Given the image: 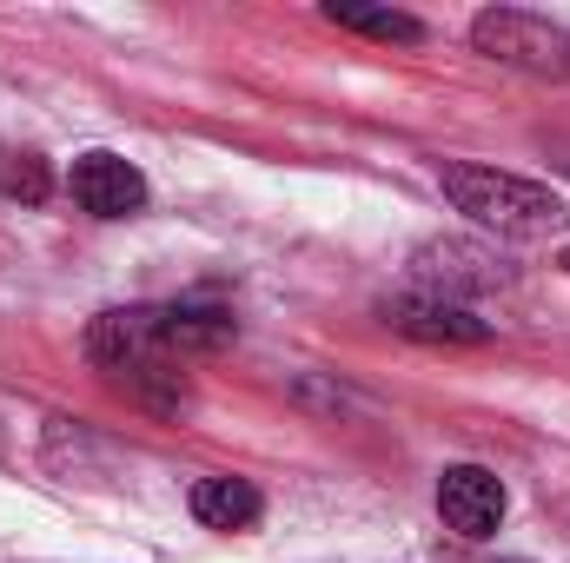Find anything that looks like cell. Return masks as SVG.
Here are the masks:
<instances>
[{"label": "cell", "mask_w": 570, "mask_h": 563, "mask_svg": "<svg viewBox=\"0 0 570 563\" xmlns=\"http://www.w3.org/2000/svg\"><path fill=\"white\" fill-rule=\"evenodd\" d=\"M518 563H524V557H518Z\"/></svg>", "instance_id": "12"}, {"label": "cell", "mask_w": 570, "mask_h": 563, "mask_svg": "<svg viewBox=\"0 0 570 563\" xmlns=\"http://www.w3.org/2000/svg\"><path fill=\"white\" fill-rule=\"evenodd\" d=\"M471 47L504 67H524V73H570V33L524 7H484L471 20Z\"/></svg>", "instance_id": "2"}, {"label": "cell", "mask_w": 570, "mask_h": 563, "mask_svg": "<svg viewBox=\"0 0 570 563\" xmlns=\"http://www.w3.org/2000/svg\"><path fill=\"white\" fill-rule=\"evenodd\" d=\"M259 511H266V497L246 477H199L193 484V517L206 531H246V524H259Z\"/></svg>", "instance_id": "6"}, {"label": "cell", "mask_w": 570, "mask_h": 563, "mask_svg": "<svg viewBox=\"0 0 570 563\" xmlns=\"http://www.w3.org/2000/svg\"><path fill=\"white\" fill-rule=\"evenodd\" d=\"M385 325L405 332V338H425V345H484L491 325L478 312H464L458 298L444 292H412V298H392L385 305Z\"/></svg>", "instance_id": "5"}, {"label": "cell", "mask_w": 570, "mask_h": 563, "mask_svg": "<svg viewBox=\"0 0 570 563\" xmlns=\"http://www.w3.org/2000/svg\"><path fill=\"white\" fill-rule=\"evenodd\" d=\"M7 192H27V199H40V192H47V172H40V159H20V172H7Z\"/></svg>", "instance_id": "10"}, {"label": "cell", "mask_w": 570, "mask_h": 563, "mask_svg": "<svg viewBox=\"0 0 570 563\" xmlns=\"http://www.w3.org/2000/svg\"><path fill=\"white\" fill-rule=\"evenodd\" d=\"M431 259H451V273H425L431 285H498L504 279V266H491V259H478V253H464V246H425Z\"/></svg>", "instance_id": "9"}, {"label": "cell", "mask_w": 570, "mask_h": 563, "mask_svg": "<svg viewBox=\"0 0 570 563\" xmlns=\"http://www.w3.org/2000/svg\"><path fill=\"white\" fill-rule=\"evenodd\" d=\"M325 20L332 27H352L365 40H399V47H419L425 40V20L399 13V7H365V0H325Z\"/></svg>", "instance_id": "8"}, {"label": "cell", "mask_w": 570, "mask_h": 563, "mask_svg": "<svg viewBox=\"0 0 570 563\" xmlns=\"http://www.w3.org/2000/svg\"><path fill=\"white\" fill-rule=\"evenodd\" d=\"M438 186L444 199L484 226V233H504V239H544L564 226V199L538 179H518V172H498V166H471V159H451L438 166Z\"/></svg>", "instance_id": "1"}, {"label": "cell", "mask_w": 570, "mask_h": 563, "mask_svg": "<svg viewBox=\"0 0 570 563\" xmlns=\"http://www.w3.org/2000/svg\"><path fill=\"white\" fill-rule=\"evenodd\" d=\"M564 273H570V253H564Z\"/></svg>", "instance_id": "11"}, {"label": "cell", "mask_w": 570, "mask_h": 563, "mask_svg": "<svg viewBox=\"0 0 570 563\" xmlns=\"http://www.w3.org/2000/svg\"><path fill=\"white\" fill-rule=\"evenodd\" d=\"M67 192L94 219H134L146 206V172L134 159H120V152H80L67 166Z\"/></svg>", "instance_id": "3"}, {"label": "cell", "mask_w": 570, "mask_h": 563, "mask_svg": "<svg viewBox=\"0 0 570 563\" xmlns=\"http://www.w3.org/2000/svg\"><path fill=\"white\" fill-rule=\"evenodd\" d=\"M166 312V345L173 358H193V352H219L239 338V318L219 312V305H159Z\"/></svg>", "instance_id": "7"}, {"label": "cell", "mask_w": 570, "mask_h": 563, "mask_svg": "<svg viewBox=\"0 0 570 563\" xmlns=\"http://www.w3.org/2000/svg\"><path fill=\"white\" fill-rule=\"evenodd\" d=\"M438 517L458 531V537H498L504 524V484L484 471V464H451L438 477Z\"/></svg>", "instance_id": "4"}]
</instances>
